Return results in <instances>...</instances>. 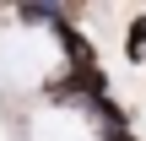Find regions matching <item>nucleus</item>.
I'll return each instance as SVG.
<instances>
[{"mask_svg":"<svg viewBox=\"0 0 146 141\" xmlns=\"http://www.w3.org/2000/svg\"><path fill=\"white\" fill-rule=\"evenodd\" d=\"M103 141H141L135 130H114V136H103Z\"/></svg>","mask_w":146,"mask_h":141,"instance_id":"obj_3","label":"nucleus"},{"mask_svg":"<svg viewBox=\"0 0 146 141\" xmlns=\"http://www.w3.org/2000/svg\"><path fill=\"white\" fill-rule=\"evenodd\" d=\"M125 60L130 65H146V16H135L125 27Z\"/></svg>","mask_w":146,"mask_h":141,"instance_id":"obj_2","label":"nucleus"},{"mask_svg":"<svg viewBox=\"0 0 146 141\" xmlns=\"http://www.w3.org/2000/svg\"><path fill=\"white\" fill-rule=\"evenodd\" d=\"M54 43H60V54H65V65L70 71H87V65H98V49L87 43V33L76 27V22H54Z\"/></svg>","mask_w":146,"mask_h":141,"instance_id":"obj_1","label":"nucleus"}]
</instances>
